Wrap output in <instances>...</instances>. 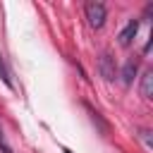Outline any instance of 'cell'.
Returning <instances> with one entry per match:
<instances>
[{
	"mask_svg": "<svg viewBox=\"0 0 153 153\" xmlns=\"http://www.w3.org/2000/svg\"><path fill=\"white\" fill-rule=\"evenodd\" d=\"M84 12H86V19H88V26H93V29H100V26L105 24V17H108V12H105V5H103V2H96V0H91V2H86Z\"/></svg>",
	"mask_w": 153,
	"mask_h": 153,
	"instance_id": "cell-1",
	"label": "cell"
},
{
	"mask_svg": "<svg viewBox=\"0 0 153 153\" xmlns=\"http://www.w3.org/2000/svg\"><path fill=\"white\" fill-rule=\"evenodd\" d=\"M98 74H100L105 81H112V79L117 76V62H115V57H112L110 53H103V55L98 57Z\"/></svg>",
	"mask_w": 153,
	"mask_h": 153,
	"instance_id": "cell-2",
	"label": "cell"
},
{
	"mask_svg": "<svg viewBox=\"0 0 153 153\" xmlns=\"http://www.w3.org/2000/svg\"><path fill=\"white\" fill-rule=\"evenodd\" d=\"M84 110L88 112V117H91V122L96 124L98 134H100V136H110V131H112V129H110V122L100 115V110H96V108H93L91 103H86V100H84Z\"/></svg>",
	"mask_w": 153,
	"mask_h": 153,
	"instance_id": "cell-3",
	"label": "cell"
},
{
	"mask_svg": "<svg viewBox=\"0 0 153 153\" xmlns=\"http://www.w3.org/2000/svg\"><path fill=\"white\" fill-rule=\"evenodd\" d=\"M136 33H139V19H131V22L120 31V36H117V38H120V45L129 48V45H131V41L136 38Z\"/></svg>",
	"mask_w": 153,
	"mask_h": 153,
	"instance_id": "cell-4",
	"label": "cell"
},
{
	"mask_svg": "<svg viewBox=\"0 0 153 153\" xmlns=\"http://www.w3.org/2000/svg\"><path fill=\"white\" fill-rule=\"evenodd\" d=\"M136 72H139V62H136L134 57H129V60L124 62V67H122V84H124V86H129V84L134 81Z\"/></svg>",
	"mask_w": 153,
	"mask_h": 153,
	"instance_id": "cell-5",
	"label": "cell"
},
{
	"mask_svg": "<svg viewBox=\"0 0 153 153\" xmlns=\"http://www.w3.org/2000/svg\"><path fill=\"white\" fill-rule=\"evenodd\" d=\"M141 96L143 98H151L153 96V72H143L141 74V86H139Z\"/></svg>",
	"mask_w": 153,
	"mask_h": 153,
	"instance_id": "cell-6",
	"label": "cell"
},
{
	"mask_svg": "<svg viewBox=\"0 0 153 153\" xmlns=\"http://www.w3.org/2000/svg\"><path fill=\"white\" fill-rule=\"evenodd\" d=\"M0 76H2V81H5L7 88H14V84H12V74H10V67H7V62H5V55H0Z\"/></svg>",
	"mask_w": 153,
	"mask_h": 153,
	"instance_id": "cell-7",
	"label": "cell"
},
{
	"mask_svg": "<svg viewBox=\"0 0 153 153\" xmlns=\"http://www.w3.org/2000/svg\"><path fill=\"white\" fill-rule=\"evenodd\" d=\"M139 136L146 141V146H153V141H151V131H148V129H141V131H139Z\"/></svg>",
	"mask_w": 153,
	"mask_h": 153,
	"instance_id": "cell-8",
	"label": "cell"
},
{
	"mask_svg": "<svg viewBox=\"0 0 153 153\" xmlns=\"http://www.w3.org/2000/svg\"><path fill=\"white\" fill-rule=\"evenodd\" d=\"M62 153H72V151H69V148H65V146H62Z\"/></svg>",
	"mask_w": 153,
	"mask_h": 153,
	"instance_id": "cell-9",
	"label": "cell"
}]
</instances>
